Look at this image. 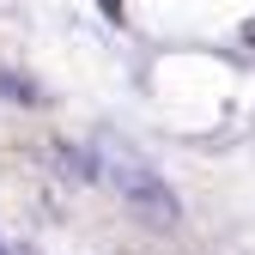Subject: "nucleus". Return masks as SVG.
<instances>
[{"mask_svg":"<svg viewBox=\"0 0 255 255\" xmlns=\"http://www.w3.org/2000/svg\"><path fill=\"white\" fill-rule=\"evenodd\" d=\"M249 43H255V24H249Z\"/></svg>","mask_w":255,"mask_h":255,"instance_id":"1","label":"nucleus"}]
</instances>
